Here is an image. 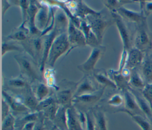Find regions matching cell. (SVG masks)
<instances>
[{"label": "cell", "mask_w": 152, "mask_h": 130, "mask_svg": "<svg viewBox=\"0 0 152 130\" xmlns=\"http://www.w3.org/2000/svg\"><path fill=\"white\" fill-rule=\"evenodd\" d=\"M14 58L18 65L20 75L30 84L42 81L43 75L40 65L31 56L23 52L15 55Z\"/></svg>", "instance_id": "cell-1"}, {"label": "cell", "mask_w": 152, "mask_h": 130, "mask_svg": "<svg viewBox=\"0 0 152 130\" xmlns=\"http://www.w3.org/2000/svg\"><path fill=\"white\" fill-rule=\"evenodd\" d=\"M133 47L144 53L152 51V33L148 27L147 19L135 26Z\"/></svg>", "instance_id": "cell-2"}, {"label": "cell", "mask_w": 152, "mask_h": 130, "mask_svg": "<svg viewBox=\"0 0 152 130\" xmlns=\"http://www.w3.org/2000/svg\"><path fill=\"white\" fill-rule=\"evenodd\" d=\"M84 20L88 24L91 31L97 37L100 43L103 40L107 28L115 23L112 17L111 18H109L106 16H104L102 11L97 14H91L87 16Z\"/></svg>", "instance_id": "cell-3"}, {"label": "cell", "mask_w": 152, "mask_h": 130, "mask_svg": "<svg viewBox=\"0 0 152 130\" xmlns=\"http://www.w3.org/2000/svg\"><path fill=\"white\" fill-rule=\"evenodd\" d=\"M70 48L67 33L58 34L54 39L50 49L46 65L53 68L58 58L65 53L68 52Z\"/></svg>", "instance_id": "cell-4"}, {"label": "cell", "mask_w": 152, "mask_h": 130, "mask_svg": "<svg viewBox=\"0 0 152 130\" xmlns=\"http://www.w3.org/2000/svg\"><path fill=\"white\" fill-rule=\"evenodd\" d=\"M25 52L31 56L40 65L43 53V37L42 35H30L28 39L20 43Z\"/></svg>", "instance_id": "cell-5"}, {"label": "cell", "mask_w": 152, "mask_h": 130, "mask_svg": "<svg viewBox=\"0 0 152 130\" xmlns=\"http://www.w3.org/2000/svg\"><path fill=\"white\" fill-rule=\"evenodd\" d=\"M110 13L121 37L123 45V50L128 52L133 47L134 34H132L131 30L127 25V22L116 12H112Z\"/></svg>", "instance_id": "cell-6"}, {"label": "cell", "mask_w": 152, "mask_h": 130, "mask_svg": "<svg viewBox=\"0 0 152 130\" xmlns=\"http://www.w3.org/2000/svg\"><path fill=\"white\" fill-rule=\"evenodd\" d=\"M65 87L59 88L56 91L55 97L58 105L66 108L72 107V100L77 87V83L72 81H62ZM59 86V85H58Z\"/></svg>", "instance_id": "cell-7"}, {"label": "cell", "mask_w": 152, "mask_h": 130, "mask_svg": "<svg viewBox=\"0 0 152 130\" xmlns=\"http://www.w3.org/2000/svg\"><path fill=\"white\" fill-rule=\"evenodd\" d=\"M105 51L106 47L102 45L92 48L88 58L84 63L77 66L78 69L83 72L84 75H90L94 71V67L97 62L105 53Z\"/></svg>", "instance_id": "cell-8"}, {"label": "cell", "mask_w": 152, "mask_h": 130, "mask_svg": "<svg viewBox=\"0 0 152 130\" xmlns=\"http://www.w3.org/2000/svg\"><path fill=\"white\" fill-rule=\"evenodd\" d=\"M105 88L106 87H102L94 93L74 97L72 105H79V106H81V108L86 107V111L88 110L87 108L90 110V107L95 105L101 99L104 94Z\"/></svg>", "instance_id": "cell-9"}, {"label": "cell", "mask_w": 152, "mask_h": 130, "mask_svg": "<svg viewBox=\"0 0 152 130\" xmlns=\"http://www.w3.org/2000/svg\"><path fill=\"white\" fill-rule=\"evenodd\" d=\"M39 4V8L35 18V24L37 28L42 33L49 27L52 14L50 6L48 2L40 1Z\"/></svg>", "instance_id": "cell-10"}, {"label": "cell", "mask_w": 152, "mask_h": 130, "mask_svg": "<svg viewBox=\"0 0 152 130\" xmlns=\"http://www.w3.org/2000/svg\"><path fill=\"white\" fill-rule=\"evenodd\" d=\"M3 99L8 103L10 106L11 112L14 115H24L31 112L29 109L24 105L23 101V98L21 95L18 94L15 96H12L6 90H2V91Z\"/></svg>", "instance_id": "cell-11"}, {"label": "cell", "mask_w": 152, "mask_h": 130, "mask_svg": "<svg viewBox=\"0 0 152 130\" xmlns=\"http://www.w3.org/2000/svg\"><path fill=\"white\" fill-rule=\"evenodd\" d=\"M64 4L75 17L81 20H85L86 17L89 15L97 14L100 12L91 9L82 1H68L64 2Z\"/></svg>", "instance_id": "cell-12"}, {"label": "cell", "mask_w": 152, "mask_h": 130, "mask_svg": "<svg viewBox=\"0 0 152 130\" xmlns=\"http://www.w3.org/2000/svg\"><path fill=\"white\" fill-rule=\"evenodd\" d=\"M67 34L70 45V48L67 54L69 53L72 49L75 47H84L87 45L86 39L83 33L80 28L77 27L70 20L67 30Z\"/></svg>", "instance_id": "cell-13"}, {"label": "cell", "mask_w": 152, "mask_h": 130, "mask_svg": "<svg viewBox=\"0 0 152 130\" xmlns=\"http://www.w3.org/2000/svg\"><path fill=\"white\" fill-rule=\"evenodd\" d=\"M107 74L111 80L115 83L118 88L120 91L129 89V78L131 71L124 68L122 70L110 69Z\"/></svg>", "instance_id": "cell-14"}, {"label": "cell", "mask_w": 152, "mask_h": 130, "mask_svg": "<svg viewBox=\"0 0 152 130\" xmlns=\"http://www.w3.org/2000/svg\"><path fill=\"white\" fill-rule=\"evenodd\" d=\"M50 5V4H49ZM52 7L53 9V17H54V27L56 30L58 34L63 33H67L69 19L61 7L55 5H50Z\"/></svg>", "instance_id": "cell-15"}, {"label": "cell", "mask_w": 152, "mask_h": 130, "mask_svg": "<svg viewBox=\"0 0 152 130\" xmlns=\"http://www.w3.org/2000/svg\"><path fill=\"white\" fill-rule=\"evenodd\" d=\"M124 97V107L119 112H124L126 114L131 113L145 117L144 114L140 108L133 94L129 89L122 91Z\"/></svg>", "instance_id": "cell-16"}, {"label": "cell", "mask_w": 152, "mask_h": 130, "mask_svg": "<svg viewBox=\"0 0 152 130\" xmlns=\"http://www.w3.org/2000/svg\"><path fill=\"white\" fill-rule=\"evenodd\" d=\"M116 12L127 23H131L135 26L140 24L147 17L140 11L139 12L129 9L124 6L119 7Z\"/></svg>", "instance_id": "cell-17"}, {"label": "cell", "mask_w": 152, "mask_h": 130, "mask_svg": "<svg viewBox=\"0 0 152 130\" xmlns=\"http://www.w3.org/2000/svg\"><path fill=\"white\" fill-rule=\"evenodd\" d=\"M144 55L145 53L139 49L132 47L127 52L125 68L130 71L138 68L144 59Z\"/></svg>", "instance_id": "cell-18"}, {"label": "cell", "mask_w": 152, "mask_h": 130, "mask_svg": "<svg viewBox=\"0 0 152 130\" xmlns=\"http://www.w3.org/2000/svg\"><path fill=\"white\" fill-rule=\"evenodd\" d=\"M39 2L36 1H30L29 8L28 9L27 16V28H28L31 35H41L42 32L36 27L35 24V18L36 14L39 8Z\"/></svg>", "instance_id": "cell-19"}, {"label": "cell", "mask_w": 152, "mask_h": 130, "mask_svg": "<svg viewBox=\"0 0 152 130\" xmlns=\"http://www.w3.org/2000/svg\"><path fill=\"white\" fill-rule=\"evenodd\" d=\"M138 70L145 84H152V55L151 52L145 53Z\"/></svg>", "instance_id": "cell-20"}, {"label": "cell", "mask_w": 152, "mask_h": 130, "mask_svg": "<svg viewBox=\"0 0 152 130\" xmlns=\"http://www.w3.org/2000/svg\"><path fill=\"white\" fill-rule=\"evenodd\" d=\"M58 33L54 27V28L48 33L43 35V53L42 61L40 65V71L43 73L45 71V66L46 65V61L48 59L49 52L52 43L55 37L58 35Z\"/></svg>", "instance_id": "cell-21"}, {"label": "cell", "mask_w": 152, "mask_h": 130, "mask_svg": "<svg viewBox=\"0 0 152 130\" xmlns=\"http://www.w3.org/2000/svg\"><path fill=\"white\" fill-rule=\"evenodd\" d=\"M99 89V88H97V87H95L94 83H93V80L90 78V75H85L84 77L77 83L76 90L74 97L92 93Z\"/></svg>", "instance_id": "cell-22"}, {"label": "cell", "mask_w": 152, "mask_h": 130, "mask_svg": "<svg viewBox=\"0 0 152 130\" xmlns=\"http://www.w3.org/2000/svg\"><path fill=\"white\" fill-rule=\"evenodd\" d=\"M129 90L133 94L140 108L144 114L146 118L152 123V110L151 108L141 93V91L129 88Z\"/></svg>", "instance_id": "cell-23"}, {"label": "cell", "mask_w": 152, "mask_h": 130, "mask_svg": "<svg viewBox=\"0 0 152 130\" xmlns=\"http://www.w3.org/2000/svg\"><path fill=\"white\" fill-rule=\"evenodd\" d=\"M30 35L27 26L21 24L18 27L13 29L12 32L5 37V40L19 42L21 43L27 40Z\"/></svg>", "instance_id": "cell-24"}, {"label": "cell", "mask_w": 152, "mask_h": 130, "mask_svg": "<svg viewBox=\"0 0 152 130\" xmlns=\"http://www.w3.org/2000/svg\"><path fill=\"white\" fill-rule=\"evenodd\" d=\"M94 81L102 87H109L113 90H118L115 83L109 77L107 72L102 71V70H96L91 74Z\"/></svg>", "instance_id": "cell-25"}, {"label": "cell", "mask_w": 152, "mask_h": 130, "mask_svg": "<svg viewBox=\"0 0 152 130\" xmlns=\"http://www.w3.org/2000/svg\"><path fill=\"white\" fill-rule=\"evenodd\" d=\"M66 117L68 130H85L78 119L77 110L73 106L67 108Z\"/></svg>", "instance_id": "cell-26"}, {"label": "cell", "mask_w": 152, "mask_h": 130, "mask_svg": "<svg viewBox=\"0 0 152 130\" xmlns=\"http://www.w3.org/2000/svg\"><path fill=\"white\" fill-rule=\"evenodd\" d=\"M5 85L11 90H26L30 85V83L24 78L20 75L14 78H5Z\"/></svg>", "instance_id": "cell-27"}, {"label": "cell", "mask_w": 152, "mask_h": 130, "mask_svg": "<svg viewBox=\"0 0 152 130\" xmlns=\"http://www.w3.org/2000/svg\"><path fill=\"white\" fill-rule=\"evenodd\" d=\"M23 98V103L29 109L31 112H36V109L39 104V101L36 97L32 88L30 86L22 94H20Z\"/></svg>", "instance_id": "cell-28"}, {"label": "cell", "mask_w": 152, "mask_h": 130, "mask_svg": "<svg viewBox=\"0 0 152 130\" xmlns=\"http://www.w3.org/2000/svg\"><path fill=\"white\" fill-rule=\"evenodd\" d=\"M91 109L94 116L96 130H107V120L104 110L98 106L94 107Z\"/></svg>", "instance_id": "cell-29"}, {"label": "cell", "mask_w": 152, "mask_h": 130, "mask_svg": "<svg viewBox=\"0 0 152 130\" xmlns=\"http://www.w3.org/2000/svg\"><path fill=\"white\" fill-rule=\"evenodd\" d=\"M67 108L59 105V107L55 117L52 121L53 125L61 130H68L66 117Z\"/></svg>", "instance_id": "cell-30"}, {"label": "cell", "mask_w": 152, "mask_h": 130, "mask_svg": "<svg viewBox=\"0 0 152 130\" xmlns=\"http://www.w3.org/2000/svg\"><path fill=\"white\" fill-rule=\"evenodd\" d=\"M129 84L131 88L140 91H142L145 87L146 84L139 72L138 68L131 71Z\"/></svg>", "instance_id": "cell-31"}, {"label": "cell", "mask_w": 152, "mask_h": 130, "mask_svg": "<svg viewBox=\"0 0 152 130\" xmlns=\"http://www.w3.org/2000/svg\"><path fill=\"white\" fill-rule=\"evenodd\" d=\"M33 84L34 88L33 89L32 88V90L39 102H40L49 96V89L48 86L43 83V81L36 82Z\"/></svg>", "instance_id": "cell-32"}, {"label": "cell", "mask_w": 152, "mask_h": 130, "mask_svg": "<svg viewBox=\"0 0 152 130\" xmlns=\"http://www.w3.org/2000/svg\"><path fill=\"white\" fill-rule=\"evenodd\" d=\"M39 112H29L23 115L21 117L16 119L15 130H21L24 126L28 122H35L38 119Z\"/></svg>", "instance_id": "cell-33"}, {"label": "cell", "mask_w": 152, "mask_h": 130, "mask_svg": "<svg viewBox=\"0 0 152 130\" xmlns=\"http://www.w3.org/2000/svg\"><path fill=\"white\" fill-rule=\"evenodd\" d=\"M108 106L116 108V112H118L121 109L124 107V97L121 91V93H115L110 96L107 100Z\"/></svg>", "instance_id": "cell-34"}, {"label": "cell", "mask_w": 152, "mask_h": 130, "mask_svg": "<svg viewBox=\"0 0 152 130\" xmlns=\"http://www.w3.org/2000/svg\"><path fill=\"white\" fill-rule=\"evenodd\" d=\"M18 51L21 52H24V49L21 44H17L14 41H6L2 43V56H3L8 52Z\"/></svg>", "instance_id": "cell-35"}, {"label": "cell", "mask_w": 152, "mask_h": 130, "mask_svg": "<svg viewBox=\"0 0 152 130\" xmlns=\"http://www.w3.org/2000/svg\"><path fill=\"white\" fill-rule=\"evenodd\" d=\"M128 115L142 130H152V123L146 118L131 113Z\"/></svg>", "instance_id": "cell-36"}, {"label": "cell", "mask_w": 152, "mask_h": 130, "mask_svg": "<svg viewBox=\"0 0 152 130\" xmlns=\"http://www.w3.org/2000/svg\"><path fill=\"white\" fill-rule=\"evenodd\" d=\"M43 77L46 81V85L48 87H52L56 91L59 88V86L56 84L55 71L52 68H48L43 72Z\"/></svg>", "instance_id": "cell-37"}, {"label": "cell", "mask_w": 152, "mask_h": 130, "mask_svg": "<svg viewBox=\"0 0 152 130\" xmlns=\"http://www.w3.org/2000/svg\"><path fill=\"white\" fill-rule=\"evenodd\" d=\"M15 4L18 5L21 9L22 22L21 24L26 26L28 16V9L30 5V1H17L14 2Z\"/></svg>", "instance_id": "cell-38"}, {"label": "cell", "mask_w": 152, "mask_h": 130, "mask_svg": "<svg viewBox=\"0 0 152 130\" xmlns=\"http://www.w3.org/2000/svg\"><path fill=\"white\" fill-rule=\"evenodd\" d=\"M16 119L11 112L2 120V130H15Z\"/></svg>", "instance_id": "cell-39"}, {"label": "cell", "mask_w": 152, "mask_h": 130, "mask_svg": "<svg viewBox=\"0 0 152 130\" xmlns=\"http://www.w3.org/2000/svg\"><path fill=\"white\" fill-rule=\"evenodd\" d=\"M103 4L109 9V11L112 12H116V11L121 7L123 6L125 4L131 3L133 1H103Z\"/></svg>", "instance_id": "cell-40"}, {"label": "cell", "mask_w": 152, "mask_h": 130, "mask_svg": "<svg viewBox=\"0 0 152 130\" xmlns=\"http://www.w3.org/2000/svg\"><path fill=\"white\" fill-rule=\"evenodd\" d=\"M56 99L55 96H49L47 98L43 99V100L40 101L39 102V104L37 105V109H36V112H40L43 111L45 109L50 106V105L56 103Z\"/></svg>", "instance_id": "cell-41"}, {"label": "cell", "mask_w": 152, "mask_h": 130, "mask_svg": "<svg viewBox=\"0 0 152 130\" xmlns=\"http://www.w3.org/2000/svg\"><path fill=\"white\" fill-rule=\"evenodd\" d=\"M58 107H59V105L57 103H56L50 105L42 112L43 113L45 117L47 118L49 120L51 121L52 122L57 113Z\"/></svg>", "instance_id": "cell-42"}, {"label": "cell", "mask_w": 152, "mask_h": 130, "mask_svg": "<svg viewBox=\"0 0 152 130\" xmlns=\"http://www.w3.org/2000/svg\"><path fill=\"white\" fill-rule=\"evenodd\" d=\"M86 116V123L85 130H96L95 122L92 109L88 110L85 112Z\"/></svg>", "instance_id": "cell-43"}, {"label": "cell", "mask_w": 152, "mask_h": 130, "mask_svg": "<svg viewBox=\"0 0 152 130\" xmlns=\"http://www.w3.org/2000/svg\"><path fill=\"white\" fill-rule=\"evenodd\" d=\"M141 93L149 103L152 110V84H146L145 87L141 91Z\"/></svg>", "instance_id": "cell-44"}, {"label": "cell", "mask_w": 152, "mask_h": 130, "mask_svg": "<svg viewBox=\"0 0 152 130\" xmlns=\"http://www.w3.org/2000/svg\"><path fill=\"white\" fill-rule=\"evenodd\" d=\"M140 5L141 11L147 17L152 13V1H138Z\"/></svg>", "instance_id": "cell-45"}, {"label": "cell", "mask_w": 152, "mask_h": 130, "mask_svg": "<svg viewBox=\"0 0 152 130\" xmlns=\"http://www.w3.org/2000/svg\"><path fill=\"white\" fill-rule=\"evenodd\" d=\"M86 45L90 46L92 48L101 45L99 41L98 40L97 37L95 36V34L93 33L92 31H91L88 36L86 39Z\"/></svg>", "instance_id": "cell-46"}, {"label": "cell", "mask_w": 152, "mask_h": 130, "mask_svg": "<svg viewBox=\"0 0 152 130\" xmlns=\"http://www.w3.org/2000/svg\"><path fill=\"white\" fill-rule=\"evenodd\" d=\"M45 116L42 112H39V117L36 121L33 130H45Z\"/></svg>", "instance_id": "cell-47"}, {"label": "cell", "mask_w": 152, "mask_h": 130, "mask_svg": "<svg viewBox=\"0 0 152 130\" xmlns=\"http://www.w3.org/2000/svg\"><path fill=\"white\" fill-rule=\"evenodd\" d=\"M11 113V109L8 103L3 99L2 100V120Z\"/></svg>", "instance_id": "cell-48"}, {"label": "cell", "mask_w": 152, "mask_h": 130, "mask_svg": "<svg viewBox=\"0 0 152 130\" xmlns=\"http://www.w3.org/2000/svg\"><path fill=\"white\" fill-rule=\"evenodd\" d=\"M11 4L7 1H2V15H4L8 9L11 7Z\"/></svg>", "instance_id": "cell-49"}, {"label": "cell", "mask_w": 152, "mask_h": 130, "mask_svg": "<svg viewBox=\"0 0 152 130\" xmlns=\"http://www.w3.org/2000/svg\"><path fill=\"white\" fill-rule=\"evenodd\" d=\"M35 122H30L26 124L24 127L22 128L21 130H33L34 125H35Z\"/></svg>", "instance_id": "cell-50"}, {"label": "cell", "mask_w": 152, "mask_h": 130, "mask_svg": "<svg viewBox=\"0 0 152 130\" xmlns=\"http://www.w3.org/2000/svg\"><path fill=\"white\" fill-rule=\"evenodd\" d=\"M50 130H53V127H52V128H51Z\"/></svg>", "instance_id": "cell-51"}]
</instances>
